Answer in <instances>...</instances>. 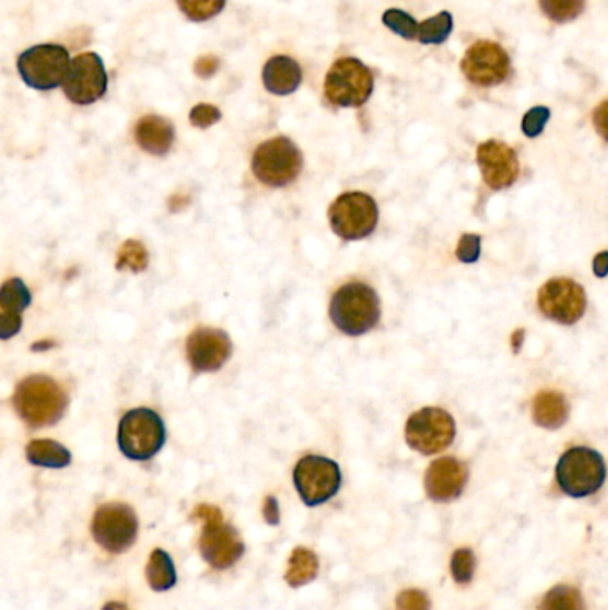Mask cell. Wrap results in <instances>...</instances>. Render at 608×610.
Instances as JSON below:
<instances>
[{"mask_svg": "<svg viewBox=\"0 0 608 610\" xmlns=\"http://www.w3.org/2000/svg\"><path fill=\"white\" fill-rule=\"evenodd\" d=\"M594 271H596V275L605 277L608 273V253L599 254L596 256L593 262Z\"/></svg>", "mask_w": 608, "mask_h": 610, "instance_id": "cell-40", "label": "cell"}, {"mask_svg": "<svg viewBox=\"0 0 608 610\" xmlns=\"http://www.w3.org/2000/svg\"><path fill=\"white\" fill-rule=\"evenodd\" d=\"M33 296L19 277L10 279L0 290V338L10 339L22 329V313L31 305Z\"/></svg>", "mask_w": 608, "mask_h": 610, "instance_id": "cell-19", "label": "cell"}, {"mask_svg": "<svg viewBox=\"0 0 608 610\" xmlns=\"http://www.w3.org/2000/svg\"><path fill=\"white\" fill-rule=\"evenodd\" d=\"M539 309L550 320L562 325H573L584 316L587 296L584 288L571 279H553L539 291Z\"/></svg>", "mask_w": 608, "mask_h": 610, "instance_id": "cell-15", "label": "cell"}, {"mask_svg": "<svg viewBox=\"0 0 608 610\" xmlns=\"http://www.w3.org/2000/svg\"><path fill=\"white\" fill-rule=\"evenodd\" d=\"M302 166V152L285 136L265 141L257 146L252 157V172L262 185L270 188H284L295 183Z\"/></svg>", "mask_w": 608, "mask_h": 610, "instance_id": "cell-6", "label": "cell"}, {"mask_svg": "<svg viewBox=\"0 0 608 610\" xmlns=\"http://www.w3.org/2000/svg\"><path fill=\"white\" fill-rule=\"evenodd\" d=\"M262 513H265L266 524L279 525L280 511H279V502H277L276 496H268V498H266L265 508H262Z\"/></svg>", "mask_w": 608, "mask_h": 610, "instance_id": "cell-39", "label": "cell"}, {"mask_svg": "<svg viewBox=\"0 0 608 610\" xmlns=\"http://www.w3.org/2000/svg\"><path fill=\"white\" fill-rule=\"evenodd\" d=\"M293 480L304 504L316 507L338 494L341 488V470L338 462L327 457L305 456L299 460Z\"/></svg>", "mask_w": 608, "mask_h": 610, "instance_id": "cell-11", "label": "cell"}, {"mask_svg": "<svg viewBox=\"0 0 608 610\" xmlns=\"http://www.w3.org/2000/svg\"><path fill=\"white\" fill-rule=\"evenodd\" d=\"M607 479L604 457L587 446H575L560 457L557 482L573 498H584L601 490Z\"/></svg>", "mask_w": 608, "mask_h": 610, "instance_id": "cell-5", "label": "cell"}, {"mask_svg": "<svg viewBox=\"0 0 608 610\" xmlns=\"http://www.w3.org/2000/svg\"><path fill=\"white\" fill-rule=\"evenodd\" d=\"M70 54L63 45H36L20 54L19 73L27 86L47 92L63 86L70 70Z\"/></svg>", "mask_w": 608, "mask_h": 610, "instance_id": "cell-8", "label": "cell"}, {"mask_svg": "<svg viewBox=\"0 0 608 610\" xmlns=\"http://www.w3.org/2000/svg\"><path fill=\"white\" fill-rule=\"evenodd\" d=\"M102 610H129V609H127L126 606H121V603H115V601H112V603H107V606L104 607V609Z\"/></svg>", "mask_w": 608, "mask_h": 610, "instance_id": "cell-41", "label": "cell"}, {"mask_svg": "<svg viewBox=\"0 0 608 610\" xmlns=\"http://www.w3.org/2000/svg\"><path fill=\"white\" fill-rule=\"evenodd\" d=\"M587 0H539L542 13L556 24H568L584 13Z\"/></svg>", "mask_w": 608, "mask_h": 610, "instance_id": "cell-27", "label": "cell"}, {"mask_svg": "<svg viewBox=\"0 0 608 610\" xmlns=\"http://www.w3.org/2000/svg\"><path fill=\"white\" fill-rule=\"evenodd\" d=\"M227 0H177L179 10L194 22H206L222 13Z\"/></svg>", "mask_w": 608, "mask_h": 610, "instance_id": "cell-30", "label": "cell"}, {"mask_svg": "<svg viewBox=\"0 0 608 610\" xmlns=\"http://www.w3.org/2000/svg\"><path fill=\"white\" fill-rule=\"evenodd\" d=\"M93 538L107 552L121 553L135 544L138 518L126 504H106L97 508L92 525Z\"/></svg>", "mask_w": 608, "mask_h": 610, "instance_id": "cell-13", "label": "cell"}, {"mask_svg": "<svg viewBox=\"0 0 608 610\" xmlns=\"http://www.w3.org/2000/svg\"><path fill=\"white\" fill-rule=\"evenodd\" d=\"M396 610H430L429 596L420 589H407L396 598Z\"/></svg>", "mask_w": 608, "mask_h": 610, "instance_id": "cell-35", "label": "cell"}, {"mask_svg": "<svg viewBox=\"0 0 608 610\" xmlns=\"http://www.w3.org/2000/svg\"><path fill=\"white\" fill-rule=\"evenodd\" d=\"M147 580L154 591H168L175 586L177 575H175L174 561L165 550H154L147 564Z\"/></svg>", "mask_w": 608, "mask_h": 610, "instance_id": "cell-25", "label": "cell"}, {"mask_svg": "<svg viewBox=\"0 0 608 610\" xmlns=\"http://www.w3.org/2000/svg\"><path fill=\"white\" fill-rule=\"evenodd\" d=\"M63 92L68 101L79 106H87L106 95L107 73L98 54L83 52L73 58L65 79Z\"/></svg>", "mask_w": 608, "mask_h": 610, "instance_id": "cell-14", "label": "cell"}, {"mask_svg": "<svg viewBox=\"0 0 608 610\" xmlns=\"http://www.w3.org/2000/svg\"><path fill=\"white\" fill-rule=\"evenodd\" d=\"M454 30V19L448 11H441L440 15L421 22L418 39L425 45H441L448 39Z\"/></svg>", "mask_w": 608, "mask_h": 610, "instance_id": "cell-26", "label": "cell"}, {"mask_svg": "<svg viewBox=\"0 0 608 610\" xmlns=\"http://www.w3.org/2000/svg\"><path fill=\"white\" fill-rule=\"evenodd\" d=\"M330 320L347 336H362L377 327L381 301L364 282H348L334 293Z\"/></svg>", "mask_w": 608, "mask_h": 610, "instance_id": "cell-2", "label": "cell"}, {"mask_svg": "<svg viewBox=\"0 0 608 610\" xmlns=\"http://www.w3.org/2000/svg\"><path fill=\"white\" fill-rule=\"evenodd\" d=\"M135 138L149 154L165 155L174 145V126L166 118L149 115L136 124Z\"/></svg>", "mask_w": 608, "mask_h": 610, "instance_id": "cell-21", "label": "cell"}, {"mask_svg": "<svg viewBox=\"0 0 608 610\" xmlns=\"http://www.w3.org/2000/svg\"><path fill=\"white\" fill-rule=\"evenodd\" d=\"M25 456L31 465L42 468H67L72 462V454L59 445L58 441L34 439L25 448Z\"/></svg>", "mask_w": 608, "mask_h": 610, "instance_id": "cell-23", "label": "cell"}, {"mask_svg": "<svg viewBox=\"0 0 608 610\" xmlns=\"http://www.w3.org/2000/svg\"><path fill=\"white\" fill-rule=\"evenodd\" d=\"M478 166L491 189L511 188L519 177V161L514 149L498 140H489L477 149Z\"/></svg>", "mask_w": 608, "mask_h": 610, "instance_id": "cell-17", "label": "cell"}, {"mask_svg": "<svg viewBox=\"0 0 608 610\" xmlns=\"http://www.w3.org/2000/svg\"><path fill=\"white\" fill-rule=\"evenodd\" d=\"M195 518L202 519V536L198 547L209 566L214 570L234 566L242 559L245 544L239 533L223 521L222 511L214 505H198L195 508Z\"/></svg>", "mask_w": 608, "mask_h": 610, "instance_id": "cell-3", "label": "cell"}, {"mask_svg": "<svg viewBox=\"0 0 608 610\" xmlns=\"http://www.w3.org/2000/svg\"><path fill=\"white\" fill-rule=\"evenodd\" d=\"M550 120V109L545 106L534 107L523 118V132L528 138H536L545 131L546 121Z\"/></svg>", "mask_w": 608, "mask_h": 610, "instance_id": "cell-34", "label": "cell"}, {"mask_svg": "<svg viewBox=\"0 0 608 610\" xmlns=\"http://www.w3.org/2000/svg\"><path fill=\"white\" fill-rule=\"evenodd\" d=\"M166 429L157 412L147 407L124 414L118 425V446L132 460H149L165 446Z\"/></svg>", "mask_w": 608, "mask_h": 610, "instance_id": "cell-4", "label": "cell"}, {"mask_svg": "<svg viewBox=\"0 0 608 610\" xmlns=\"http://www.w3.org/2000/svg\"><path fill=\"white\" fill-rule=\"evenodd\" d=\"M480 256V236L475 234H466L460 237L459 248H457V257L464 262H475Z\"/></svg>", "mask_w": 608, "mask_h": 610, "instance_id": "cell-36", "label": "cell"}, {"mask_svg": "<svg viewBox=\"0 0 608 610\" xmlns=\"http://www.w3.org/2000/svg\"><path fill=\"white\" fill-rule=\"evenodd\" d=\"M149 267V253L145 245L136 239H129L120 247V253L116 257V268L118 270H129L132 273H140Z\"/></svg>", "mask_w": 608, "mask_h": 610, "instance_id": "cell-29", "label": "cell"}, {"mask_svg": "<svg viewBox=\"0 0 608 610\" xmlns=\"http://www.w3.org/2000/svg\"><path fill=\"white\" fill-rule=\"evenodd\" d=\"M593 124L598 134L608 141V101L601 102L593 113Z\"/></svg>", "mask_w": 608, "mask_h": 610, "instance_id": "cell-37", "label": "cell"}, {"mask_svg": "<svg viewBox=\"0 0 608 610\" xmlns=\"http://www.w3.org/2000/svg\"><path fill=\"white\" fill-rule=\"evenodd\" d=\"M19 417L33 429L50 426L63 418L68 395L61 384L47 375H31L16 386L13 395Z\"/></svg>", "mask_w": 608, "mask_h": 610, "instance_id": "cell-1", "label": "cell"}, {"mask_svg": "<svg viewBox=\"0 0 608 610\" xmlns=\"http://www.w3.org/2000/svg\"><path fill=\"white\" fill-rule=\"evenodd\" d=\"M220 120H222V112L213 104H198L189 113L191 126L198 127V129H208Z\"/></svg>", "mask_w": 608, "mask_h": 610, "instance_id": "cell-33", "label": "cell"}, {"mask_svg": "<svg viewBox=\"0 0 608 610\" xmlns=\"http://www.w3.org/2000/svg\"><path fill=\"white\" fill-rule=\"evenodd\" d=\"M329 220L334 233L347 242L364 239L377 228V202L361 191H348L334 200Z\"/></svg>", "mask_w": 608, "mask_h": 610, "instance_id": "cell-9", "label": "cell"}, {"mask_svg": "<svg viewBox=\"0 0 608 610\" xmlns=\"http://www.w3.org/2000/svg\"><path fill=\"white\" fill-rule=\"evenodd\" d=\"M541 610H585L584 598L575 587L557 586L545 596Z\"/></svg>", "mask_w": 608, "mask_h": 610, "instance_id": "cell-28", "label": "cell"}, {"mask_svg": "<svg viewBox=\"0 0 608 610\" xmlns=\"http://www.w3.org/2000/svg\"><path fill=\"white\" fill-rule=\"evenodd\" d=\"M189 364L197 373H213L223 368L232 354L231 338L222 329L202 327L189 335L186 341Z\"/></svg>", "mask_w": 608, "mask_h": 610, "instance_id": "cell-16", "label": "cell"}, {"mask_svg": "<svg viewBox=\"0 0 608 610\" xmlns=\"http://www.w3.org/2000/svg\"><path fill=\"white\" fill-rule=\"evenodd\" d=\"M373 73L355 58H341L330 67L325 78V97L338 107H361L372 97Z\"/></svg>", "mask_w": 608, "mask_h": 610, "instance_id": "cell-7", "label": "cell"}, {"mask_svg": "<svg viewBox=\"0 0 608 610\" xmlns=\"http://www.w3.org/2000/svg\"><path fill=\"white\" fill-rule=\"evenodd\" d=\"M475 566H477V559L475 553L469 548H460L454 553L452 558V575L454 580L460 586H466L471 582L475 575Z\"/></svg>", "mask_w": 608, "mask_h": 610, "instance_id": "cell-32", "label": "cell"}, {"mask_svg": "<svg viewBox=\"0 0 608 610\" xmlns=\"http://www.w3.org/2000/svg\"><path fill=\"white\" fill-rule=\"evenodd\" d=\"M218 67H220L218 58H214V56H202L195 63V73H197L198 78H213L214 73L218 72Z\"/></svg>", "mask_w": 608, "mask_h": 610, "instance_id": "cell-38", "label": "cell"}, {"mask_svg": "<svg viewBox=\"0 0 608 610\" xmlns=\"http://www.w3.org/2000/svg\"><path fill=\"white\" fill-rule=\"evenodd\" d=\"M382 22H384L386 27H389L393 33L401 36V38L418 39L420 24H418L409 13H406V11L387 10L384 16H382Z\"/></svg>", "mask_w": 608, "mask_h": 610, "instance_id": "cell-31", "label": "cell"}, {"mask_svg": "<svg viewBox=\"0 0 608 610\" xmlns=\"http://www.w3.org/2000/svg\"><path fill=\"white\" fill-rule=\"evenodd\" d=\"M455 432L457 429L449 412L440 407H425L407 420L406 441L412 450L434 456L454 443Z\"/></svg>", "mask_w": 608, "mask_h": 610, "instance_id": "cell-10", "label": "cell"}, {"mask_svg": "<svg viewBox=\"0 0 608 610\" xmlns=\"http://www.w3.org/2000/svg\"><path fill=\"white\" fill-rule=\"evenodd\" d=\"M319 562L316 553L307 548H295L291 553L288 570H285V582L291 587H302L313 582L318 576Z\"/></svg>", "mask_w": 608, "mask_h": 610, "instance_id": "cell-24", "label": "cell"}, {"mask_svg": "<svg viewBox=\"0 0 608 610\" xmlns=\"http://www.w3.org/2000/svg\"><path fill=\"white\" fill-rule=\"evenodd\" d=\"M466 482H468V468L455 457L434 460L425 474L426 494L441 504L459 498Z\"/></svg>", "mask_w": 608, "mask_h": 610, "instance_id": "cell-18", "label": "cell"}, {"mask_svg": "<svg viewBox=\"0 0 608 610\" xmlns=\"http://www.w3.org/2000/svg\"><path fill=\"white\" fill-rule=\"evenodd\" d=\"M460 70L469 83L482 87L498 86L511 73V58L502 45L480 39L464 54Z\"/></svg>", "mask_w": 608, "mask_h": 610, "instance_id": "cell-12", "label": "cell"}, {"mask_svg": "<svg viewBox=\"0 0 608 610\" xmlns=\"http://www.w3.org/2000/svg\"><path fill=\"white\" fill-rule=\"evenodd\" d=\"M262 83L273 95H291L302 84V68L290 56H273L262 68Z\"/></svg>", "mask_w": 608, "mask_h": 610, "instance_id": "cell-20", "label": "cell"}, {"mask_svg": "<svg viewBox=\"0 0 608 610\" xmlns=\"http://www.w3.org/2000/svg\"><path fill=\"white\" fill-rule=\"evenodd\" d=\"M534 420L537 425L542 429L557 431L560 426L568 422L570 417V403L568 398L559 391H541L534 400V409H531Z\"/></svg>", "mask_w": 608, "mask_h": 610, "instance_id": "cell-22", "label": "cell"}]
</instances>
